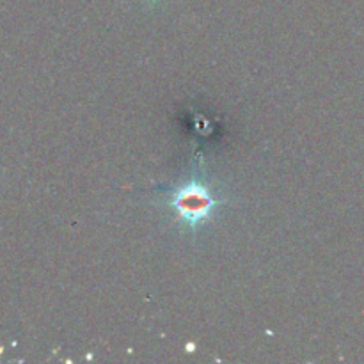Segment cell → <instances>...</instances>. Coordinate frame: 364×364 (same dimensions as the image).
Listing matches in <instances>:
<instances>
[{
    "label": "cell",
    "mask_w": 364,
    "mask_h": 364,
    "mask_svg": "<svg viewBox=\"0 0 364 364\" xmlns=\"http://www.w3.org/2000/svg\"><path fill=\"white\" fill-rule=\"evenodd\" d=\"M224 203L226 201L223 198L213 194L206 178L194 171L185 183L169 191L166 205L176 213L178 223L183 224L191 233H198L213 219L219 206Z\"/></svg>",
    "instance_id": "1"
},
{
    "label": "cell",
    "mask_w": 364,
    "mask_h": 364,
    "mask_svg": "<svg viewBox=\"0 0 364 364\" xmlns=\"http://www.w3.org/2000/svg\"><path fill=\"white\" fill-rule=\"evenodd\" d=\"M146 2H149V4H155V2H160V0H146Z\"/></svg>",
    "instance_id": "2"
}]
</instances>
